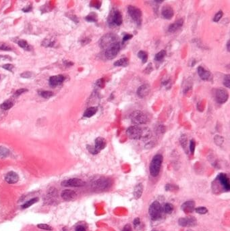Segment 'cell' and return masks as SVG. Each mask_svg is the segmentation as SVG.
Segmentation results:
<instances>
[{"mask_svg":"<svg viewBox=\"0 0 230 231\" xmlns=\"http://www.w3.org/2000/svg\"><path fill=\"white\" fill-rule=\"evenodd\" d=\"M126 134L130 139L134 140H147L152 136L150 129L146 127L142 128L136 125L128 128Z\"/></svg>","mask_w":230,"mask_h":231,"instance_id":"6da1fadb","label":"cell"},{"mask_svg":"<svg viewBox=\"0 0 230 231\" xmlns=\"http://www.w3.org/2000/svg\"><path fill=\"white\" fill-rule=\"evenodd\" d=\"M163 160V158L162 155L157 154L153 157L152 160H151L150 164V170L151 175L153 177H158L159 172H160L161 165H162Z\"/></svg>","mask_w":230,"mask_h":231,"instance_id":"7a4b0ae2","label":"cell"},{"mask_svg":"<svg viewBox=\"0 0 230 231\" xmlns=\"http://www.w3.org/2000/svg\"><path fill=\"white\" fill-rule=\"evenodd\" d=\"M118 41V35L114 33H107L99 40V46L105 50Z\"/></svg>","mask_w":230,"mask_h":231,"instance_id":"3957f363","label":"cell"},{"mask_svg":"<svg viewBox=\"0 0 230 231\" xmlns=\"http://www.w3.org/2000/svg\"><path fill=\"white\" fill-rule=\"evenodd\" d=\"M163 207L158 201H155L151 203L148 208V214L153 220H158L162 217Z\"/></svg>","mask_w":230,"mask_h":231,"instance_id":"277c9868","label":"cell"},{"mask_svg":"<svg viewBox=\"0 0 230 231\" xmlns=\"http://www.w3.org/2000/svg\"><path fill=\"white\" fill-rule=\"evenodd\" d=\"M130 118L131 122L133 124H136V126L146 124L149 120L147 114L140 110H136V111L133 112L130 114Z\"/></svg>","mask_w":230,"mask_h":231,"instance_id":"5b68a950","label":"cell"},{"mask_svg":"<svg viewBox=\"0 0 230 231\" xmlns=\"http://www.w3.org/2000/svg\"><path fill=\"white\" fill-rule=\"evenodd\" d=\"M123 22L122 14L120 10L112 9L107 18V23L110 27L120 26Z\"/></svg>","mask_w":230,"mask_h":231,"instance_id":"8992f818","label":"cell"},{"mask_svg":"<svg viewBox=\"0 0 230 231\" xmlns=\"http://www.w3.org/2000/svg\"><path fill=\"white\" fill-rule=\"evenodd\" d=\"M112 185L111 180L106 178H100L96 180L92 184V188L94 191H103L109 189Z\"/></svg>","mask_w":230,"mask_h":231,"instance_id":"52a82bcc","label":"cell"},{"mask_svg":"<svg viewBox=\"0 0 230 231\" xmlns=\"http://www.w3.org/2000/svg\"><path fill=\"white\" fill-rule=\"evenodd\" d=\"M128 12L137 26H140L142 22V13L140 8L134 6H129L128 7Z\"/></svg>","mask_w":230,"mask_h":231,"instance_id":"ba28073f","label":"cell"},{"mask_svg":"<svg viewBox=\"0 0 230 231\" xmlns=\"http://www.w3.org/2000/svg\"><path fill=\"white\" fill-rule=\"evenodd\" d=\"M121 50V45L120 42H117L114 45H112L109 47H108L107 49L105 50V52H104V54H105V57L108 60H112L116 58V57L118 56V53L120 52V51Z\"/></svg>","mask_w":230,"mask_h":231,"instance_id":"9c48e42d","label":"cell"},{"mask_svg":"<svg viewBox=\"0 0 230 231\" xmlns=\"http://www.w3.org/2000/svg\"><path fill=\"white\" fill-rule=\"evenodd\" d=\"M215 97V100L217 103L219 104H223L228 100L229 93L225 89L219 88L216 90Z\"/></svg>","mask_w":230,"mask_h":231,"instance_id":"30bf717a","label":"cell"},{"mask_svg":"<svg viewBox=\"0 0 230 231\" xmlns=\"http://www.w3.org/2000/svg\"><path fill=\"white\" fill-rule=\"evenodd\" d=\"M85 185H86V183L84 181L81 179H76V178L63 181L61 183V186H71V187H80V186H84Z\"/></svg>","mask_w":230,"mask_h":231,"instance_id":"8fae6325","label":"cell"},{"mask_svg":"<svg viewBox=\"0 0 230 231\" xmlns=\"http://www.w3.org/2000/svg\"><path fill=\"white\" fill-rule=\"evenodd\" d=\"M178 223L181 226L183 227H187V226H194L197 225V219L194 217L190 216L187 218H181L178 220Z\"/></svg>","mask_w":230,"mask_h":231,"instance_id":"7c38bea8","label":"cell"},{"mask_svg":"<svg viewBox=\"0 0 230 231\" xmlns=\"http://www.w3.org/2000/svg\"><path fill=\"white\" fill-rule=\"evenodd\" d=\"M217 180L220 183L221 186H223V189L229 191L230 190V183L229 179L227 174L224 173H220L217 176Z\"/></svg>","mask_w":230,"mask_h":231,"instance_id":"4fadbf2b","label":"cell"},{"mask_svg":"<svg viewBox=\"0 0 230 231\" xmlns=\"http://www.w3.org/2000/svg\"><path fill=\"white\" fill-rule=\"evenodd\" d=\"M107 145V142H106V140L103 138V137H97V139H95V145L93 146L94 147V149L95 150L96 153L98 154L99 153L101 150L104 149Z\"/></svg>","mask_w":230,"mask_h":231,"instance_id":"5bb4252c","label":"cell"},{"mask_svg":"<svg viewBox=\"0 0 230 231\" xmlns=\"http://www.w3.org/2000/svg\"><path fill=\"white\" fill-rule=\"evenodd\" d=\"M65 80V77L62 75H59L57 76H53L50 77L49 83L52 87H55L59 86Z\"/></svg>","mask_w":230,"mask_h":231,"instance_id":"9a60e30c","label":"cell"},{"mask_svg":"<svg viewBox=\"0 0 230 231\" xmlns=\"http://www.w3.org/2000/svg\"><path fill=\"white\" fill-rule=\"evenodd\" d=\"M151 91V87L148 84H144L140 85L137 89V95L140 98H144L147 96Z\"/></svg>","mask_w":230,"mask_h":231,"instance_id":"2e32d148","label":"cell"},{"mask_svg":"<svg viewBox=\"0 0 230 231\" xmlns=\"http://www.w3.org/2000/svg\"><path fill=\"white\" fill-rule=\"evenodd\" d=\"M77 194L73 190L66 189L63 191L61 193V197L66 201H70L76 199Z\"/></svg>","mask_w":230,"mask_h":231,"instance_id":"e0dca14e","label":"cell"},{"mask_svg":"<svg viewBox=\"0 0 230 231\" xmlns=\"http://www.w3.org/2000/svg\"><path fill=\"white\" fill-rule=\"evenodd\" d=\"M197 72L198 74H199V76L202 80H209L212 78V74L210 73V72L204 68L203 66H200L198 67Z\"/></svg>","mask_w":230,"mask_h":231,"instance_id":"ac0fdd59","label":"cell"},{"mask_svg":"<svg viewBox=\"0 0 230 231\" xmlns=\"http://www.w3.org/2000/svg\"><path fill=\"white\" fill-rule=\"evenodd\" d=\"M161 15L166 20H171L174 15L173 8L169 6H163L161 10Z\"/></svg>","mask_w":230,"mask_h":231,"instance_id":"d6986e66","label":"cell"},{"mask_svg":"<svg viewBox=\"0 0 230 231\" xmlns=\"http://www.w3.org/2000/svg\"><path fill=\"white\" fill-rule=\"evenodd\" d=\"M5 181L7 182L8 184L13 185V184L16 183L19 181V177L18 174L14 172L13 171L9 172L6 175Z\"/></svg>","mask_w":230,"mask_h":231,"instance_id":"ffe728a7","label":"cell"},{"mask_svg":"<svg viewBox=\"0 0 230 231\" xmlns=\"http://www.w3.org/2000/svg\"><path fill=\"white\" fill-rule=\"evenodd\" d=\"M183 24H184V19H178L176 22H174L171 24L169 25V28H168V31L169 33H175V32L178 31L180 28H182Z\"/></svg>","mask_w":230,"mask_h":231,"instance_id":"44dd1931","label":"cell"},{"mask_svg":"<svg viewBox=\"0 0 230 231\" xmlns=\"http://www.w3.org/2000/svg\"><path fill=\"white\" fill-rule=\"evenodd\" d=\"M181 208L186 214L192 213L194 210L195 203L193 201H188L183 203Z\"/></svg>","mask_w":230,"mask_h":231,"instance_id":"7402d4cb","label":"cell"},{"mask_svg":"<svg viewBox=\"0 0 230 231\" xmlns=\"http://www.w3.org/2000/svg\"><path fill=\"white\" fill-rule=\"evenodd\" d=\"M57 190L54 188H51L48 191L47 194L46 199L47 200V201L49 203L52 202V201H54L55 199L57 198Z\"/></svg>","mask_w":230,"mask_h":231,"instance_id":"603a6c76","label":"cell"},{"mask_svg":"<svg viewBox=\"0 0 230 231\" xmlns=\"http://www.w3.org/2000/svg\"><path fill=\"white\" fill-rule=\"evenodd\" d=\"M180 143L184 151L186 152V154H188V138L186 135H181L180 138Z\"/></svg>","mask_w":230,"mask_h":231,"instance_id":"cb8c5ba5","label":"cell"},{"mask_svg":"<svg viewBox=\"0 0 230 231\" xmlns=\"http://www.w3.org/2000/svg\"><path fill=\"white\" fill-rule=\"evenodd\" d=\"M98 108L97 107H91L87 108V109L85 110V112H84V114H83V116L85 118H91L92 117L96 114V113L97 112Z\"/></svg>","mask_w":230,"mask_h":231,"instance_id":"d4e9b609","label":"cell"},{"mask_svg":"<svg viewBox=\"0 0 230 231\" xmlns=\"http://www.w3.org/2000/svg\"><path fill=\"white\" fill-rule=\"evenodd\" d=\"M142 192H143V185L142 183H140L135 186L134 190V196L136 199H139L142 196Z\"/></svg>","mask_w":230,"mask_h":231,"instance_id":"484cf974","label":"cell"},{"mask_svg":"<svg viewBox=\"0 0 230 231\" xmlns=\"http://www.w3.org/2000/svg\"><path fill=\"white\" fill-rule=\"evenodd\" d=\"M129 60L128 58H122L120 60L116 61L114 62V65L115 66H120V67H125L128 65Z\"/></svg>","mask_w":230,"mask_h":231,"instance_id":"4316f807","label":"cell"},{"mask_svg":"<svg viewBox=\"0 0 230 231\" xmlns=\"http://www.w3.org/2000/svg\"><path fill=\"white\" fill-rule=\"evenodd\" d=\"M17 43H18V45L20 47H22V49H24V50H26V51H31V46L29 45V43H27L26 41H25V40H23V39H20V40H18V42H16Z\"/></svg>","mask_w":230,"mask_h":231,"instance_id":"83f0119b","label":"cell"},{"mask_svg":"<svg viewBox=\"0 0 230 231\" xmlns=\"http://www.w3.org/2000/svg\"><path fill=\"white\" fill-rule=\"evenodd\" d=\"M137 56L138 58H140L142 60V64H145L148 60V54L145 51H139L138 52Z\"/></svg>","mask_w":230,"mask_h":231,"instance_id":"f1b7e54d","label":"cell"},{"mask_svg":"<svg viewBox=\"0 0 230 231\" xmlns=\"http://www.w3.org/2000/svg\"><path fill=\"white\" fill-rule=\"evenodd\" d=\"M13 105H14L13 101L8 99V100L5 101L3 103H1V104L0 105V108L3 110H10V108H12Z\"/></svg>","mask_w":230,"mask_h":231,"instance_id":"f546056e","label":"cell"},{"mask_svg":"<svg viewBox=\"0 0 230 231\" xmlns=\"http://www.w3.org/2000/svg\"><path fill=\"white\" fill-rule=\"evenodd\" d=\"M85 20H86L87 22H97L98 20L97 14L94 12H91L89 15H87V16L85 17Z\"/></svg>","mask_w":230,"mask_h":231,"instance_id":"4dcf8cb0","label":"cell"},{"mask_svg":"<svg viewBox=\"0 0 230 231\" xmlns=\"http://www.w3.org/2000/svg\"><path fill=\"white\" fill-rule=\"evenodd\" d=\"M38 201H39V198H35L33 199H31V200H30L29 201H28L26 203H24V204L21 206V207H22V209L29 208V207H31V205H33V204H35V203L38 202Z\"/></svg>","mask_w":230,"mask_h":231,"instance_id":"1f68e13d","label":"cell"},{"mask_svg":"<svg viewBox=\"0 0 230 231\" xmlns=\"http://www.w3.org/2000/svg\"><path fill=\"white\" fill-rule=\"evenodd\" d=\"M10 150L3 146H0V158H5L10 156Z\"/></svg>","mask_w":230,"mask_h":231,"instance_id":"d6a6232c","label":"cell"},{"mask_svg":"<svg viewBox=\"0 0 230 231\" xmlns=\"http://www.w3.org/2000/svg\"><path fill=\"white\" fill-rule=\"evenodd\" d=\"M174 209V205L171 204V203H165L163 207V211L165 213L167 214H171L172 212H173Z\"/></svg>","mask_w":230,"mask_h":231,"instance_id":"836d02e7","label":"cell"},{"mask_svg":"<svg viewBox=\"0 0 230 231\" xmlns=\"http://www.w3.org/2000/svg\"><path fill=\"white\" fill-rule=\"evenodd\" d=\"M166 56V51L162 50L160 52L157 53V54L155 56V60L157 61V62H160V61L163 60L164 58Z\"/></svg>","mask_w":230,"mask_h":231,"instance_id":"e575fe53","label":"cell"},{"mask_svg":"<svg viewBox=\"0 0 230 231\" xmlns=\"http://www.w3.org/2000/svg\"><path fill=\"white\" fill-rule=\"evenodd\" d=\"M39 94L43 98L49 99L54 95V93L49 91H41L39 92Z\"/></svg>","mask_w":230,"mask_h":231,"instance_id":"d590c367","label":"cell"},{"mask_svg":"<svg viewBox=\"0 0 230 231\" xmlns=\"http://www.w3.org/2000/svg\"><path fill=\"white\" fill-rule=\"evenodd\" d=\"M41 45L45 47H53L55 45V41H52L51 39H46L42 42Z\"/></svg>","mask_w":230,"mask_h":231,"instance_id":"8d00e7d4","label":"cell"},{"mask_svg":"<svg viewBox=\"0 0 230 231\" xmlns=\"http://www.w3.org/2000/svg\"><path fill=\"white\" fill-rule=\"evenodd\" d=\"M223 12L221 11V10H219V12H217L215 14V15L213 19V22H219V21L221 19V18L223 17Z\"/></svg>","mask_w":230,"mask_h":231,"instance_id":"74e56055","label":"cell"},{"mask_svg":"<svg viewBox=\"0 0 230 231\" xmlns=\"http://www.w3.org/2000/svg\"><path fill=\"white\" fill-rule=\"evenodd\" d=\"M196 212L199 214H205L208 212V209L205 207H199L195 209Z\"/></svg>","mask_w":230,"mask_h":231,"instance_id":"f35d334b","label":"cell"},{"mask_svg":"<svg viewBox=\"0 0 230 231\" xmlns=\"http://www.w3.org/2000/svg\"><path fill=\"white\" fill-rule=\"evenodd\" d=\"M165 190L167 191H176L178 190V186L175 185H172V184H167V185H165Z\"/></svg>","mask_w":230,"mask_h":231,"instance_id":"ab89813d","label":"cell"},{"mask_svg":"<svg viewBox=\"0 0 230 231\" xmlns=\"http://www.w3.org/2000/svg\"><path fill=\"white\" fill-rule=\"evenodd\" d=\"M0 50H2V51H12V48L7 43H0Z\"/></svg>","mask_w":230,"mask_h":231,"instance_id":"60d3db41","label":"cell"},{"mask_svg":"<svg viewBox=\"0 0 230 231\" xmlns=\"http://www.w3.org/2000/svg\"><path fill=\"white\" fill-rule=\"evenodd\" d=\"M223 84L227 88L230 87V75H226L223 78Z\"/></svg>","mask_w":230,"mask_h":231,"instance_id":"b9f144b4","label":"cell"},{"mask_svg":"<svg viewBox=\"0 0 230 231\" xmlns=\"http://www.w3.org/2000/svg\"><path fill=\"white\" fill-rule=\"evenodd\" d=\"M214 141L217 145H221L223 143V138L220 135H216L214 138Z\"/></svg>","mask_w":230,"mask_h":231,"instance_id":"7bdbcfd3","label":"cell"},{"mask_svg":"<svg viewBox=\"0 0 230 231\" xmlns=\"http://www.w3.org/2000/svg\"><path fill=\"white\" fill-rule=\"evenodd\" d=\"M37 227L40 228V229L42 230H52L53 228L52 226L47 225V224H39L37 225Z\"/></svg>","mask_w":230,"mask_h":231,"instance_id":"ee69618b","label":"cell"},{"mask_svg":"<svg viewBox=\"0 0 230 231\" xmlns=\"http://www.w3.org/2000/svg\"><path fill=\"white\" fill-rule=\"evenodd\" d=\"M195 147H196V143L194 140L192 139L190 142V145H189V149L192 153V154H194V153Z\"/></svg>","mask_w":230,"mask_h":231,"instance_id":"f6af8a7d","label":"cell"},{"mask_svg":"<svg viewBox=\"0 0 230 231\" xmlns=\"http://www.w3.org/2000/svg\"><path fill=\"white\" fill-rule=\"evenodd\" d=\"M90 6H91V7L95 8L96 9L99 10V8H101V1H91Z\"/></svg>","mask_w":230,"mask_h":231,"instance_id":"bcb514c9","label":"cell"},{"mask_svg":"<svg viewBox=\"0 0 230 231\" xmlns=\"http://www.w3.org/2000/svg\"><path fill=\"white\" fill-rule=\"evenodd\" d=\"M33 76V73L31 72H24L20 75V77L24 78H30Z\"/></svg>","mask_w":230,"mask_h":231,"instance_id":"7dc6e473","label":"cell"},{"mask_svg":"<svg viewBox=\"0 0 230 231\" xmlns=\"http://www.w3.org/2000/svg\"><path fill=\"white\" fill-rule=\"evenodd\" d=\"M28 91V90L26 89H20L17 90L16 92L14 93V97H18L19 95H20L21 94H22V93H24L25 92Z\"/></svg>","mask_w":230,"mask_h":231,"instance_id":"c3c4849f","label":"cell"},{"mask_svg":"<svg viewBox=\"0 0 230 231\" xmlns=\"http://www.w3.org/2000/svg\"><path fill=\"white\" fill-rule=\"evenodd\" d=\"M133 37V35L131 34H125V35L123 37L122 39V43H124L125 41H129L130 39H131Z\"/></svg>","mask_w":230,"mask_h":231,"instance_id":"681fc988","label":"cell"},{"mask_svg":"<svg viewBox=\"0 0 230 231\" xmlns=\"http://www.w3.org/2000/svg\"><path fill=\"white\" fill-rule=\"evenodd\" d=\"M2 68L5 70H8V71L12 72V70H13V68H14V66L12 64H5V65L2 66Z\"/></svg>","mask_w":230,"mask_h":231,"instance_id":"f907efd6","label":"cell"},{"mask_svg":"<svg viewBox=\"0 0 230 231\" xmlns=\"http://www.w3.org/2000/svg\"><path fill=\"white\" fill-rule=\"evenodd\" d=\"M105 80L103 78H100V79H99L97 81V85L99 87L103 88L104 85H105Z\"/></svg>","mask_w":230,"mask_h":231,"instance_id":"816d5d0a","label":"cell"},{"mask_svg":"<svg viewBox=\"0 0 230 231\" xmlns=\"http://www.w3.org/2000/svg\"><path fill=\"white\" fill-rule=\"evenodd\" d=\"M153 68L152 64L149 63V64L147 66V67H146L145 68V70H144V72H145L146 74H150L151 72L153 71Z\"/></svg>","mask_w":230,"mask_h":231,"instance_id":"f5cc1de1","label":"cell"},{"mask_svg":"<svg viewBox=\"0 0 230 231\" xmlns=\"http://www.w3.org/2000/svg\"><path fill=\"white\" fill-rule=\"evenodd\" d=\"M32 9H33V6H32L31 4V5L27 6L26 7H25V8H23L22 11L24 12H29L31 11Z\"/></svg>","mask_w":230,"mask_h":231,"instance_id":"db71d44e","label":"cell"},{"mask_svg":"<svg viewBox=\"0 0 230 231\" xmlns=\"http://www.w3.org/2000/svg\"><path fill=\"white\" fill-rule=\"evenodd\" d=\"M75 231H86V228L82 225H78L76 226Z\"/></svg>","mask_w":230,"mask_h":231,"instance_id":"11a10c76","label":"cell"},{"mask_svg":"<svg viewBox=\"0 0 230 231\" xmlns=\"http://www.w3.org/2000/svg\"><path fill=\"white\" fill-rule=\"evenodd\" d=\"M90 41H91V39H88V38H85V39H83L82 40L81 43L82 45H86V44H88L90 43Z\"/></svg>","mask_w":230,"mask_h":231,"instance_id":"9f6ffc18","label":"cell"},{"mask_svg":"<svg viewBox=\"0 0 230 231\" xmlns=\"http://www.w3.org/2000/svg\"><path fill=\"white\" fill-rule=\"evenodd\" d=\"M140 224V218H135V220H134V225H135V227H136V226H139Z\"/></svg>","mask_w":230,"mask_h":231,"instance_id":"6f0895ef","label":"cell"},{"mask_svg":"<svg viewBox=\"0 0 230 231\" xmlns=\"http://www.w3.org/2000/svg\"><path fill=\"white\" fill-rule=\"evenodd\" d=\"M122 231H132V227L130 224H127L123 227Z\"/></svg>","mask_w":230,"mask_h":231,"instance_id":"680465c9","label":"cell"},{"mask_svg":"<svg viewBox=\"0 0 230 231\" xmlns=\"http://www.w3.org/2000/svg\"><path fill=\"white\" fill-rule=\"evenodd\" d=\"M70 18H71L72 20H73V21H74L75 22H78V18L75 15H74V14H71V16H70Z\"/></svg>","mask_w":230,"mask_h":231,"instance_id":"91938a15","label":"cell"},{"mask_svg":"<svg viewBox=\"0 0 230 231\" xmlns=\"http://www.w3.org/2000/svg\"><path fill=\"white\" fill-rule=\"evenodd\" d=\"M63 63H64V65H65L66 67H70V66H72V65L74 64L73 62H68V61H66V62H64Z\"/></svg>","mask_w":230,"mask_h":231,"instance_id":"94428289","label":"cell"},{"mask_svg":"<svg viewBox=\"0 0 230 231\" xmlns=\"http://www.w3.org/2000/svg\"><path fill=\"white\" fill-rule=\"evenodd\" d=\"M169 82H170V79H167L163 82V84L164 86H167V84H169Z\"/></svg>","mask_w":230,"mask_h":231,"instance_id":"6125c7cd","label":"cell"},{"mask_svg":"<svg viewBox=\"0 0 230 231\" xmlns=\"http://www.w3.org/2000/svg\"><path fill=\"white\" fill-rule=\"evenodd\" d=\"M226 46H227V52H229V50H230V47H229V40H228V41H227V45H226Z\"/></svg>","mask_w":230,"mask_h":231,"instance_id":"be15d7a7","label":"cell"},{"mask_svg":"<svg viewBox=\"0 0 230 231\" xmlns=\"http://www.w3.org/2000/svg\"><path fill=\"white\" fill-rule=\"evenodd\" d=\"M7 57H8V56H1V55H0V58H7Z\"/></svg>","mask_w":230,"mask_h":231,"instance_id":"e7e4bbea","label":"cell"},{"mask_svg":"<svg viewBox=\"0 0 230 231\" xmlns=\"http://www.w3.org/2000/svg\"><path fill=\"white\" fill-rule=\"evenodd\" d=\"M152 231H158V230H152Z\"/></svg>","mask_w":230,"mask_h":231,"instance_id":"03108f58","label":"cell"}]
</instances>
